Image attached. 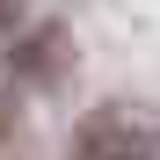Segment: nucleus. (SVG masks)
Returning a JSON list of instances; mask_svg holds the SVG:
<instances>
[{"label": "nucleus", "instance_id": "1", "mask_svg": "<svg viewBox=\"0 0 160 160\" xmlns=\"http://www.w3.org/2000/svg\"><path fill=\"white\" fill-rule=\"evenodd\" d=\"M80 160H153V124L138 109H95L80 124Z\"/></svg>", "mask_w": 160, "mask_h": 160}]
</instances>
